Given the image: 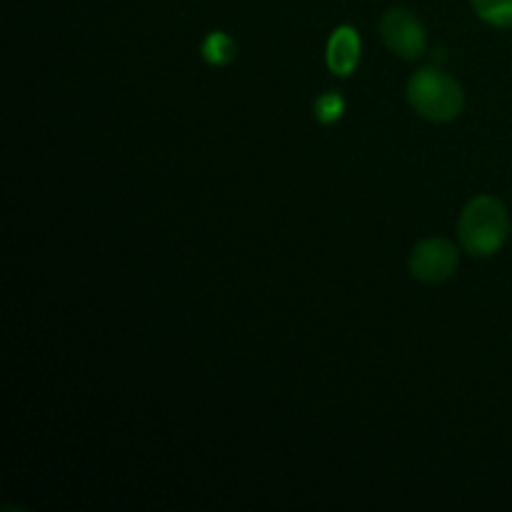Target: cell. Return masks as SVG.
Instances as JSON below:
<instances>
[{"instance_id": "6da1fadb", "label": "cell", "mask_w": 512, "mask_h": 512, "mask_svg": "<svg viewBox=\"0 0 512 512\" xmlns=\"http://www.w3.org/2000/svg\"><path fill=\"white\" fill-rule=\"evenodd\" d=\"M510 233L508 208L493 195H478L465 205L458 220L460 245L473 258H490L505 245Z\"/></svg>"}, {"instance_id": "7a4b0ae2", "label": "cell", "mask_w": 512, "mask_h": 512, "mask_svg": "<svg viewBox=\"0 0 512 512\" xmlns=\"http://www.w3.org/2000/svg\"><path fill=\"white\" fill-rule=\"evenodd\" d=\"M408 100L423 118L433 123H448L458 118L465 105L460 83L440 70L425 68L415 73L408 83Z\"/></svg>"}, {"instance_id": "3957f363", "label": "cell", "mask_w": 512, "mask_h": 512, "mask_svg": "<svg viewBox=\"0 0 512 512\" xmlns=\"http://www.w3.org/2000/svg\"><path fill=\"white\" fill-rule=\"evenodd\" d=\"M380 35H383V43L405 60L420 58L425 50V28L410 10H388L380 20Z\"/></svg>"}, {"instance_id": "277c9868", "label": "cell", "mask_w": 512, "mask_h": 512, "mask_svg": "<svg viewBox=\"0 0 512 512\" xmlns=\"http://www.w3.org/2000/svg\"><path fill=\"white\" fill-rule=\"evenodd\" d=\"M458 268V248L450 240L430 238L413 248L410 255V270L423 283H445Z\"/></svg>"}, {"instance_id": "5b68a950", "label": "cell", "mask_w": 512, "mask_h": 512, "mask_svg": "<svg viewBox=\"0 0 512 512\" xmlns=\"http://www.w3.org/2000/svg\"><path fill=\"white\" fill-rule=\"evenodd\" d=\"M360 63V38L350 25L335 30L328 43V68L335 75H350Z\"/></svg>"}, {"instance_id": "8992f818", "label": "cell", "mask_w": 512, "mask_h": 512, "mask_svg": "<svg viewBox=\"0 0 512 512\" xmlns=\"http://www.w3.org/2000/svg\"><path fill=\"white\" fill-rule=\"evenodd\" d=\"M473 8L485 23L495 28H512V0H473Z\"/></svg>"}, {"instance_id": "52a82bcc", "label": "cell", "mask_w": 512, "mask_h": 512, "mask_svg": "<svg viewBox=\"0 0 512 512\" xmlns=\"http://www.w3.org/2000/svg\"><path fill=\"white\" fill-rule=\"evenodd\" d=\"M203 58L208 60L210 65H225L235 58V43L233 38H228L225 33H210L208 38L203 40Z\"/></svg>"}, {"instance_id": "ba28073f", "label": "cell", "mask_w": 512, "mask_h": 512, "mask_svg": "<svg viewBox=\"0 0 512 512\" xmlns=\"http://www.w3.org/2000/svg\"><path fill=\"white\" fill-rule=\"evenodd\" d=\"M345 110V100L340 98L338 93H325L323 98L315 100V118L320 123H335V120L343 115Z\"/></svg>"}]
</instances>
